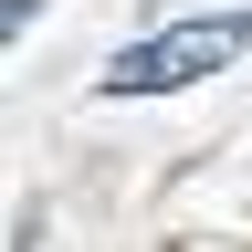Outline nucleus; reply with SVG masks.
<instances>
[{"label":"nucleus","instance_id":"1","mask_svg":"<svg viewBox=\"0 0 252 252\" xmlns=\"http://www.w3.org/2000/svg\"><path fill=\"white\" fill-rule=\"evenodd\" d=\"M252 53V11H220V21H179V32H147L105 63V94H179V84H210L220 63Z\"/></svg>","mask_w":252,"mask_h":252}]
</instances>
